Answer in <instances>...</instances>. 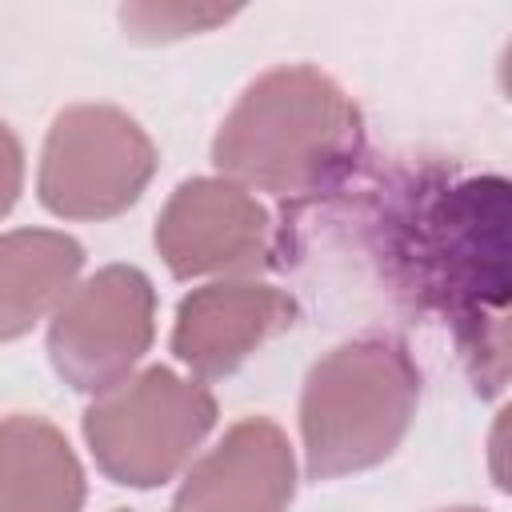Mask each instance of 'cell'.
Masks as SVG:
<instances>
[{
  "label": "cell",
  "instance_id": "277c9868",
  "mask_svg": "<svg viewBox=\"0 0 512 512\" xmlns=\"http://www.w3.org/2000/svg\"><path fill=\"white\" fill-rule=\"evenodd\" d=\"M216 424V400L168 368H144L124 384L100 392L84 412V436L116 484L152 488L180 472Z\"/></svg>",
  "mask_w": 512,
  "mask_h": 512
},
{
  "label": "cell",
  "instance_id": "5bb4252c",
  "mask_svg": "<svg viewBox=\"0 0 512 512\" xmlns=\"http://www.w3.org/2000/svg\"><path fill=\"white\" fill-rule=\"evenodd\" d=\"M488 468H492L496 488L512 496V404L492 424V436H488Z\"/></svg>",
  "mask_w": 512,
  "mask_h": 512
},
{
  "label": "cell",
  "instance_id": "5b68a950",
  "mask_svg": "<svg viewBox=\"0 0 512 512\" xmlns=\"http://www.w3.org/2000/svg\"><path fill=\"white\" fill-rule=\"evenodd\" d=\"M156 148L120 108L80 104L52 120L40 156V200L68 220H108L140 200Z\"/></svg>",
  "mask_w": 512,
  "mask_h": 512
},
{
  "label": "cell",
  "instance_id": "7c38bea8",
  "mask_svg": "<svg viewBox=\"0 0 512 512\" xmlns=\"http://www.w3.org/2000/svg\"><path fill=\"white\" fill-rule=\"evenodd\" d=\"M472 380L484 396L500 392L512 380V308L504 316H488L480 320L464 340H460Z\"/></svg>",
  "mask_w": 512,
  "mask_h": 512
},
{
  "label": "cell",
  "instance_id": "9c48e42d",
  "mask_svg": "<svg viewBox=\"0 0 512 512\" xmlns=\"http://www.w3.org/2000/svg\"><path fill=\"white\" fill-rule=\"evenodd\" d=\"M292 492L296 464L288 436L272 420L248 416L192 464L172 512H284Z\"/></svg>",
  "mask_w": 512,
  "mask_h": 512
},
{
  "label": "cell",
  "instance_id": "7a4b0ae2",
  "mask_svg": "<svg viewBox=\"0 0 512 512\" xmlns=\"http://www.w3.org/2000/svg\"><path fill=\"white\" fill-rule=\"evenodd\" d=\"M412 292L464 340L492 308H512V180L468 176L424 196L404 228Z\"/></svg>",
  "mask_w": 512,
  "mask_h": 512
},
{
  "label": "cell",
  "instance_id": "3957f363",
  "mask_svg": "<svg viewBox=\"0 0 512 512\" xmlns=\"http://www.w3.org/2000/svg\"><path fill=\"white\" fill-rule=\"evenodd\" d=\"M420 396V372L396 340H352L328 352L300 400L308 476L364 472L396 452Z\"/></svg>",
  "mask_w": 512,
  "mask_h": 512
},
{
  "label": "cell",
  "instance_id": "9a60e30c",
  "mask_svg": "<svg viewBox=\"0 0 512 512\" xmlns=\"http://www.w3.org/2000/svg\"><path fill=\"white\" fill-rule=\"evenodd\" d=\"M500 80H504V92L512 96V44H508V52H504V60H500Z\"/></svg>",
  "mask_w": 512,
  "mask_h": 512
},
{
  "label": "cell",
  "instance_id": "30bf717a",
  "mask_svg": "<svg viewBox=\"0 0 512 512\" xmlns=\"http://www.w3.org/2000/svg\"><path fill=\"white\" fill-rule=\"evenodd\" d=\"M0 512H80L84 472L68 440L40 416L4 420Z\"/></svg>",
  "mask_w": 512,
  "mask_h": 512
},
{
  "label": "cell",
  "instance_id": "4fadbf2b",
  "mask_svg": "<svg viewBox=\"0 0 512 512\" xmlns=\"http://www.w3.org/2000/svg\"><path fill=\"white\" fill-rule=\"evenodd\" d=\"M228 16H232L228 8H188V4H136L120 12L124 28L140 40H172V36L204 32L212 24H224Z\"/></svg>",
  "mask_w": 512,
  "mask_h": 512
},
{
  "label": "cell",
  "instance_id": "8992f818",
  "mask_svg": "<svg viewBox=\"0 0 512 512\" xmlns=\"http://www.w3.org/2000/svg\"><path fill=\"white\" fill-rule=\"evenodd\" d=\"M152 316L156 292L140 268H100L52 312V368L80 392H108L124 384L152 344Z\"/></svg>",
  "mask_w": 512,
  "mask_h": 512
},
{
  "label": "cell",
  "instance_id": "6da1fadb",
  "mask_svg": "<svg viewBox=\"0 0 512 512\" xmlns=\"http://www.w3.org/2000/svg\"><path fill=\"white\" fill-rule=\"evenodd\" d=\"M360 152V116L344 88L316 68L292 64L264 72L224 116L216 168L272 196L332 188Z\"/></svg>",
  "mask_w": 512,
  "mask_h": 512
},
{
  "label": "cell",
  "instance_id": "52a82bcc",
  "mask_svg": "<svg viewBox=\"0 0 512 512\" xmlns=\"http://www.w3.org/2000/svg\"><path fill=\"white\" fill-rule=\"evenodd\" d=\"M156 248L172 276H240L268 256V212L228 176H200L172 192L156 220Z\"/></svg>",
  "mask_w": 512,
  "mask_h": 512
},
{
  "label": "cell",
  "instance_id": "ba28073f",
  "mask_svg": "<svg viewBox=\"0 0 512 512\" xmlns=\"http://www.w3.org/2000/svg\"><path fill=\"white\" fill-rule=\"evenodd\" d=\"M296 320V300L272 284L220 280L204 284L176 308L172 352L204 380L228 376L264 340L288 332Z\"/></svg>",
  "mask_w": 512,
  "mask_h": 512
},
{
  "label": "cell",
  "instance_id": "8fae6325",
  "mask_svg": "<svg viewBox=\"0 0 512 512\" xmlns=\"http://www.w3.org/2000/svg\"><path fill=\"white\" fill-rule=\"evenodd\" d=\"M84 264V248L48 228H24L8 232L0 244V332L4 340H16L28 332L52 304L60 308L72 292V280Z\"/></svg>",
  "mask_w": 512,
  "mask_h": 512
},
{
  "label": "cell",
  "instance_id": "2e32d148",
  "mask_svg": "<svg viewBox=\"0 0 512 512\" xmlns=\"http://www.w3.org/2000/svg\"><path fill=\"white\" fill-rule=\"evenodd\" d=\"M452 512H480V508H452Z\"/></svg>",
  "mask_w": 512,
  "mask_h": 512
}]
</instances>
